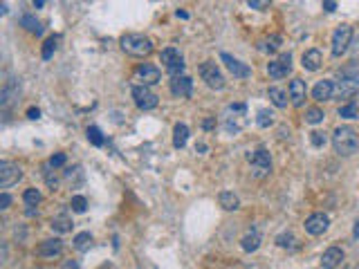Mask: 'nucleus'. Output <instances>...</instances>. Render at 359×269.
<instances>
[{
	"label": "nucleus",
	"mask_w": 359,
	"mask_h": 269,
	"mask_svg": "<svg viewBox=\"0 0 359 269\" xmlns=\"http://www.w3.org/2000/svg\"><path fill=\"white\" fill-rule=\"evenodd\" d=\"M61 269H81V267H79V260H65Z\"/></svg>",
	"instance_id": "obj_42"
},
{
	"label": "nucleus",
	"mask_w": 359,
	"mask_h": 269,
	"mask_svg": "<svg viewBox=\"0 0 359 269\" xmlns=\"http://www.w3.org/2000/svg\"><path fill=\"white\" fill-rule=\"evenodd\" d=\"M187 139H189V126L187 123H175V128H173V146L175 148H184Z\"/></svg>",
	"instance_id": "obj_22"
},
{
	"label": "nucleus",
	"mask_w": 359,
	"mask_h": 269,
	"mask_svg": "<svg viewBox=\"0 0 359 269\" xmlns=\"http://www.w3.org/2000/svg\"><path fill=\"white\" fill-rule=\"evenodd\" d=\"M61 251H63V243H61L59 238H49V240H43V243L38 245L36 254L41 258H56V256H61Z\"/></svg>",
	"instance_id": "obj_15"
},
{
	"label": "nucleus",
	"mask_w": 359,
	"mask_h": 269,
	"mask_svg": "<svg viewBox=\"0 0 359 269\" xmlns=\"http://www.w3.org/2000/svg\"><path fill=\"white\" fill-rule=\"evenodd\" d=\"M49 227H52L56 233H67L72 229V220H70V216H67V213H59V216L52 218Z\"/></svg>",
	"instance_id": "obj_21"
},
{
	"label": "nucleus",
	"mask_w": 359,
	"mask_h": 269,
	"mask_svg": "<svg viewBox=\"0 0 359 269\" xmlns=\"http://www.w3.org/2000/svg\"><path fill=\"white\" fill-rule=\"evenodd\" d=\"M198 74L202 76V81H204L209 88H213V90H222L224 88V76H222L220 67L213 63V61H204V63H200Z\"/></svg>",
	"instance_id": "obj_5"
},
{
	"label": "nucleus",
	"mask_w": 359,
	"mask_h": 269,
	"mask_svg": "<svg viewBox=\"0 0 359 269\" xmlns=\"http://www.w3.org/2000/svg\"><path fill=\"white\" fill-rule=\"evenodd\" d=\"M160 70H157L155 65H150V63H144V65H139L137 70H135V74H133V81H137L139 86H144V88H148V86H155V83H160Z\"/></svg>",
	"instance_id": "obj_9"
},
{
	"label": "nucleus",
	"mask_w": 359,
	"mask_h": 269,
	"mask_svg": "<svg viewBox=\"0 0 359 269\" xmlns=\"http://www.w3.org/2000/svg\"><path fill=\"white\" fill-rule=\"evenodd\" d=\"M9 204H11V195L9 193H3L0 195V209H9Z\"/></svg>",
	"instance_id": "obj_41"
},
{
	"label": "nucleus",
	"mask_w": 359,
	"mask_h": 269,
	"mask_svg": "<svg viewBox=\"0 0 359 269\" xmlns=\"http://www.w3.org/2000/svg\"><path fill=\"white\" fill-rule=\"evenodd\" d=\"M335 90H337V83L332 78H321V81H317V86L312 88V99L314 101H330L335 97Z\"/></svg>",
	"instance_id": "obj_12"
},
{
	"label": "nucleus",
	"mask_w": 359,
	"mask_h": 269,
	"mask_svg": "<svg viewBox=\"0 0 359 269\" xmlns=\"http://www.w3.org/2000/svg\"><path fill=\"white\" fill-rule=\"evenodd\" d=\"M328 227H330L328 213L317 211V213H312V216L305 218V231L310 235H321V233L328 231Z\"/></svg>",
	"instance_id": "obj_10"
},
{
	"label": "nucleus",
	"mask_w": 359,
	"mask_h": 269,
	"mask_svg": "<svg viewBox=\"0 0 359 269\" xmlns=\"http://www.w3.org/2000/svg\"><path fill=\"white\" fill-rule=\"evenodd\" d=\"M269 99H272V103L276 105V108H288V92H285L283 88H269Z\"/></svg>",
	"instance_id": "obj_23"
},
{
	"label": "nucleus",
	"mask_w": 359,
	"mask_h": 269,
	"mask_svg": "<svg viewBox=\"0 0 359 269\" xmlns=\"http://www.w3.org/2000/svg\"><path fill=\"white\" fill-rule=\"evenodd\" d=\"M18 92H20V88H18V83H16V81H7V83H5L3 92H0V105H3V110H7L9 105L14 103L16 99H18Z\"/></svg>",
	"instance_id": "obj_18"
},
{
	"label": "nucleus",
	"mask_w": 359,
	"mask_h": 269,
	"mask_svg": "<svg viewBox=\"0 0 359 269\" xmlns=\"http://www.w3.org/2000/svg\"><path fill=\"white\" fill-rule=\"evenodd\" d=\"M184 67H187V65H184V59H179V61H175L173 65H168V67H166V72L171 74V78H175V76H184Z\"/></svg>",
	"instance_id": "obj_36"
},
{
	"label": "nucleus",
	"mask_w": 359,
	"mask_h": 269,
	"mask_svg": "<svg viewBox=\"0 0 359 269\" xmlns=\"http://www.w3.org/2000/svg\"><path fill=\"white\" fill-rule=\"evenodd\" d=\"M86 134H88V142L92 144V146H97V148H101V146L106 144V139H104V134H101V130L97 126H88V130H86Z\"/></svg>",
	"instance_id": "obj_30"
},
{
	"label": "nucleus",
	"mask_w": 359,
	"mask_h": 269,
	"mask_svg": "<svg viewBox=\"0 0 359 269\" xmlns=\"http://www.w3.org/2000/svg\"><path fill=\"white\" fill-rule=\"evenodd\" d=\"M175 16H177V18H184V20H187V18H189V11H184V9H177V11H175Z\"/></svg>",
	"instance_id": "obj_47"
},
{
	"label": "nucleus",
	"mask_w": 359,
	"mask_h": 269,
	"mask_svg": "<svg viewBox=\"0 0 359 269\" xmlns=\"http://www.w3.org/2000/svg\"><path fill=\"white\" fill-rule=\"evenodd\" d=\"M179 59H182V54H179L177 47H164V49H162V54H160V61H162V63H164L166 67L173 65V63H175V61H179Z\"/></svg>",
	"instance_id": "obj_25"
},
{
	"label": "nucleus",
	"mask_w": 359,
	"mask_h": 269,
	"mask_svg": "<svg viewBox=\"0 0 359 269\" xmlns=\"http://www.w3.org/2000/svg\"><path fill=\"white\" fill-rule=\"evenodd\" d=\"M352 41V27L350 25H339L332 34V56L346 54L348 45Z\"/></svg>",
	"instance_id": "obj_8"
},
{
	"label": "nucleus",
	"mask_w": 359,
	"mask_h": 269,
	"mask_svg": "<svg viewBox=\"0 0 359 269\" xmlns=\"http://www.w3.org/2000/svg\"><path fill=\"white\" fill-rule=\"evenodd\" d=\"M20 177H22V171L18 164H14V162H9V159L0 162V189L14 186Z\"/></svg>",
	"instance_id": "obj_6"
},
{
	"label": "nucleus",
	"mask_w": 359,
	"mask_h": 269,
	"mask_svg": "<svg viewBox=\"0 0 359 269\" xmlns=\"http://www.w3.org/2000/svg\"><path fill=\"white\" fill-rule=\"evenodd\" d=\"M344 262V249H339V247H330V249L323 251L321 256V267L323 269H337Z\"/></svg>",
	"instance_id": "obj_16"
},
{
	"label": "nucleus",
	"mask_w": 359,
	"mask_h": 269,
	"mask_svg": "<svg viewBox=\"0 0 359 269\" xmlns=\"http://www.w3.org/2000/svg\"><path fill=\"white\" fill-rule=\"evenodd\" d=\"M171 92L175 97H191L193 94V81L189 76H175L171 78Z\"/></svg>",
	"instance_id": "obj_17"
},
{
	"label": "nucleus",
	"mask_w": 359,
	"mask_h": 269,
	"mask_svg": "<svg viewBox=\"0 0 359 269\" xmlns=\"http://www.w3.org/2000/svg\"><path fill=\"white\" fill-rule=\"evenodd\" d=\"M220 61L224 65H227V70L232 72V74L236 76V78H247L251 74V70H249V65H245V63H240L238 59H234L232 54H227V52H222L220 54Z\"/></svg>",
	"instance_id": "obj_14"
},
{
	"label": "nucleus",
	"mask_w": 359,
	"mask_h": 269,
	"mask_svg": "<svg viewBox=\"0 0 359 269\" xmlns=\"http://www.w3.org/2000/svg\"><path fill=\"white\" fill-rule=\"evenodd\" d=\"M56 45H59V36H49L47 41L43 43V49H41V56L45 61H49L54 56V52H56Z\"/></svg>",
	"instance_id": "obj_29"
},
{
	"label": "nucleus",
	"mask_w": 359,
	"mask_h": 269,
	"mask_svg": "<svg viewBox=\"0 0 359 269\" xmlns=\"http://www.w3.org/2000/svg\"><path fill=\"white\" fill-rule=\"evenodd\" d=\"M133 99H135V105H137L139 110H144V112L157 108V103H160L157 94L150 92V88H144V86H135L133 88Z\"/></svg>",
	"instance_id": "obj_7"
},
{
	"label": "nucleus",
	"mask_w": 359,
	"mask_h": 269,
	"mask_svg": "<svg viewBox=\"0 0 359 269\" xmlns=\"http://www.w3.org/2000/svg\"><path fill=\"white\" fill-rule=\"evenodd\" d=\"M332 146L341 157H350L359 150V134L350 126H339L332 132Z\"/></svg>",
	"instance_id": "obj_1"
},
{
	"label": "nucleus",
	"mask_w": 359,
	"mask_h": 269,
	"mask_svg": "<svg viewBox=\"0 0 359 269\" xmlns=\"http://www.w3.org/2000/svg\"><path fill=\"white\" fill-rule=\"evenodd\" d=\"M280 43H283V38L278 36V34H272L269 38H265V41H261V45H258V49H263V52H276V49L280 47Z\"/></svg>",
	"instance_id": "obj_26"
},
{
	"label": "nucleus",
	"mask_w": 359,
	"mask_h": 269,
	"mask_svg": "<svg viewBox=\"0 0 359 269\" xmlns=\"http://www.w3.org/2000/svg\"><path fill=\"white\" fill-rule=\"evenodd\" d=\"M323 119H325V112L321 108H307L305 110V121L312 123V126L314 123H321Z\"/></svg>",
	"instance_id": "obj_32"
},
{
	"label": "nucleus",
	"mask_w": 359,
	"mask_h": 269,
	"mask_svg": "<svg viewBox=\"0 0 359 269\" xmlns=\"http://www.w3.org/2000/svg\"><path fill=\"white\" fill-rule=\"evenodd\" d=\"M359 90V63H348L339 70V81H337V97H350Z\"/></svg>",
	"instance_id": "obj_2"
},
{
	"label": "nucleus",
	"mask_w": 359,
	"mask_h": 269,
	"mask_svg": "<svg viewBox=\"0 0 359 269\" xmlns=\"http://www.w3.org/2000/svg\"><path fill=\"white\" fill-rule=\"evenodd\" d=\"M43 5H45V3H43V0H34V7H36V9H41V7H43Z\"/></svg>",
	"instance_id": "obj_49"
},
{
	"label": "nucleus",
	"mask_w": 359,
	"mask_h": 269,
	"mask_svg": "<svg viewBox=\"0 0 359 269\" xmlns=\"http://www.w3.org/2000/svg\"><path fill=\"white\" fill-rule=\"evenodd\" d=\"M22 200H25V204L32 209V206H36L38 202H41V191H38V189H27L25 193H22Z\"/></svg>",
	"instance_id": "obj_34"
},
{
	"label": "nucleus",
	"mask_w": 359,
	"mask_h": 269,
	"mask_svg": "<svg viewBox=\"0 0 359 269\" xmlns=\"http://www.w3.org/2000/svg\"><path fill=\"white\" fill-rule=\"evenodd\" d=\"M323 63V56L319 49H307L305 54H303V59H301V65H303V70H307V72H317L319 67H321Z\"/></svg>",
	"instance_id": "obj_19"
},
{
	"label": "nucleus",
	"mask_w": 359,
	"mask_h": 269,
	"mask_svg": "<svg viewBox=\"0 0 359 269\" xmlns=\"http://www.w3.org/2000/svg\"><path fill=\"white\" fill-rule=\"evenodd\" d=\"M218 202H220V206L224 211H236L240 206V200L234 191H222V193L218 195Z\"/></svg>",
	"instance_id": "obj_20"
},
{
	"label": "nucleus",
	"mask_w": 359,
	"mask_h": 269,
	"mask_svg": "<svg viewBox=\"0 0 359 269\" xmlns=\"http://www.w3.org/2000/svg\"><path fill=\"white\" fill-rule=\"evenodd\" d=\"M256 123L261 128H269L274 123V115H272V110H258V115H256Z\"/></svg>",
	"instance_id": "obj_33"
},
{
	"label": "nucleus",
	"mask_w": 359,
	"mask_h": 269,
	"mask_svg": "<svg viewBox=\"0 0 359 269\" xmlns=\"http://www.w3.org/2000/svg\"><path fill=\"white\" fill-rule=\"evenodd\" d=\"M20 25L25 27L27 32H32V34H38V36H41L43 34V27H41V22H38L36 18H34V16H30V14H25L20 18Z\"/></svg>",
	"instance_id": "obj_27"
},
{
	"label": "nucleus",
	"mask_w": 359,
	"mask_h": 269,
	"mask_svg": "<svg viewBox=\"0 0 359 269\" xmlns=\"http://www.w3.org/2000/svg\"><path fill=\"white\" fill-rule=\"evenodd\" d=\"M310 144L314 146V148H323V146L325 144H328V134H325V132H312L310 134Z\"/></svg>",
	"instance_id": "obj_37"
},
{
	"label": "nucleus",
	"mask_w": 359,
	"mask_h": 269,
	"mask_svg": "<svg viewBox=\"0 0 359 269\" xmlns=\"http://www.w3.org/2000/svg\"><path fill=\"white\" fill-rule=\"evenodd\" d=\"M352 238H357V240H359V220L355 222V229H352Z\"/></svg>",
	"instance_id": "obj_48"
},
{
	"label": "nucleus",
	"mask_w": 359,
	"mask_h": 269,
	"mask_svg": "<svg viewBox=\"0 0 359 269\" xmlns=\"http://www.w3.org/2000/svg\"><path fill=\"white\" fill-rule=\"evenodd\" d=\"M38 117H41V110H38V108H30V110H27V119H38Z\"/></svg>",
	"instance_id": "obj_43"
},
{
	"label": "nucleus",
	"mask_w": 359,
	"mask_h": 269,
	"mask_svg": "<svg viewBox=\"0 0 359 269\" xmlns=\"http://www.w3.org/2000/svg\"><path fill=\"white\" fill-rule=\"evenodd\" d=\"M70 206H72V211L74 213H86L88 211V200L83 198V195H74L70 202Z\"/></svg>",
	"instance_id": "obj_35"
},
{
	"label": "nucleus",
	"mask_w": 359,
	"mask_h": 269,
	"mask_svg": "<svg viewBox=\"0 0 359 269\" xmlns=\"http://www.w3.org/2000/svg\"><path fill=\"white\" fill-rule=\"evenodd\" d=\"M294 243H296V238L292 233H280L278 238H276V245L278 247H288V249H292L294 247Z\"/></svg>",
	"instance_id": "obj_38"
},
{
	"label": "nucleus",
	"mask_w": 359,
	"mask_h": 269,
	"mask_svg": "<svg viewBox=\"0 0 359 269\" xmlns=\"http://www.w3.org/2000/svg\"><path fill=\"white\" fill-rule=\"evenodd\" d=\"M240 245H243L245 251H256L258 247H261V233H258V231H249L243 240H240Z\"/></svg>",
	"instance_id": "obj_24"
},
{
	"label": "nucleus",
	"mask_w": 359,
	"mask_h": 269,
	"mask_svg": "<svg viewBox=\"0 0 359 269\" xmlns=\"http://www.w3.org/2000/svg\"><path fill=\"white\" fill-rule=\"evenodd\" d=\"M339 117H341V119H359V105L355 103V101L341 105V108H339Z\"/></svg>",
	"instance_id": "obj_28"
},
{
	"label": "nucleus",
	"mask_w": 359,
	"mask_h": 269,
	"mask_svg": "<svg viewBox=\"0 0 359 269\" xmlns=\"http://www.w3.org/2000/svg\"><path fill=\"white\" fill-rule=\"evenodd\" d=\"M65 162H67L65 153H56V155L49 157V162H47V164H49V168H61V166L65 164Z\"/></svg>",
	"instance_id": "obj_39"
},
{
	"label": "nucleus",
	"mask_w": 359,
	"mask_h": 269,
	"mask_svg": "<svg viewBox=\"0 0 359 269\" xmlns=\"http://www.w3.org/2000/svg\"><path fill=\"white\" fill-rule=\"evenodd\" d=\"M267 72H269V76L272 78H283V76H288L290 72H292V54H283L278 61H269L267 63Z\"/></svg>",
	"instance_id": "obj_11"
},
{
	"label": "nucleus",
	"mask_w": 359,
	"mask_h": 269,
	"mask_svg": "<svg viewBox=\"0 0 359 269\" xmlns=\"http://www.w3.org/2000/svg\"><path fill=\"white\" fill-rule=\"evenodd\" d=\"M43 173H45V179H47V186L54 191L56 186H59V179H56V175H52V171H49V164L45 166V171H43Z\"/></svg>",
	"instance_id": "obj_40"
},
{
	"label": "nucleus",
	"mask_w": 359,
	"mask_h": 269,
	"mask_svg": "<svg viewBox=\"0 0 359 269\" xmlns=\"http://www.w3.org/2000/svg\"><path fill=\"white\" fill-rule=\"evenodd\" d=\"M247 162L251 164V173H254L256 179H263L272 173V159H269V153L265 148H258L254 153H247Z\"/></svg>",
	"instance_id": "obj_4"
},
{
	"label": "nucleus",
	"mask_w": 359,
	"mask_h": 269,
	"mask_svg": "<svg viewBox=\"0 0 359 269\" xmlns=\"http://www.w3.org/2000/svg\"><path fill=\"white\" fill-rule=\"evenodd\" d=\"M288 94H290L292 105L301 108V105L305 103V97H307L305 81H303V78H292V81H290V88H288Z\"/></svg>",
	"instance_id": "obj_13"
},
{
	"label": "nucleus",
	"mask_w": 359,
	"mask_h": 269,
	"mask_svg": "<svg viewBox=\"0 0 359 269\" xmlns=\"http://www.w3.org/2000/svg\"><path fill=\"white\" fill-rule=\"evenodd\" d=\"M213 126H216V121H213V119H204V121H202V128H204V130H211Z\"/></svg>",
	"instance_id": "obj_44"
},
{
	"label": "nucleus",
	"mask_w": 359,
	"mask_h": 269,
	"mask_svg": "<svg viewBox=\"0 0 359 269\" xmlns=\"http://www.w3.org/2000/svg\"><path fill=\"white\" fill-rule=\"evenodd\" d=\"M249 7H254V9H261V7H267V3H256V0H249Z\"/></svg>",
	"instance_id": "obj_45"
},
{
	"label": "nucleus",
	"mask_w": 359,
	"mask_h": 269,
	"mask_svg": "<svg viewBox=\"0 0 359 269\" xmlns=\"http://www.w3.org/2000/svg\"><path fill=\"white\" fill-rule=\"evenodd\" d=\"M119 43L123 52L131 56H148L153 52V41L144 34H123Z\"/></svg>",
	"instance_id": "obj_3"
},
{
	"label": "nucleus",
	"mask_w": 359,
	"mask_h": 269,
	"mask_svg": "<svg viewBox=\"0 0 359 269\" xmlns=\"http://www.w3.org/2000/svg\"><path fill=\"white\" fill-rule=\"evenodd\" d=\"M323 9H325V11H330V14H332V11L337 9V3H323Z\"/></svg>",
	"instance_id": "obj_46"
},
{
	"label": "nucleus",
	"mask_w": 359,
	"mask_h": 269,
	"mask_svg": "<svg viewBox=\"0 0 359 269\" xmlns=\"http://www.w3.org/2000/svg\"><path fill=\"white\" fill-rule=\"evenodd\" d=\"M90 243H92V235H90V231H81V233H76L74 235V247L79 251H86Z\"/></svg>",
	"instance_id": "obj_31"
}]
</instances>
